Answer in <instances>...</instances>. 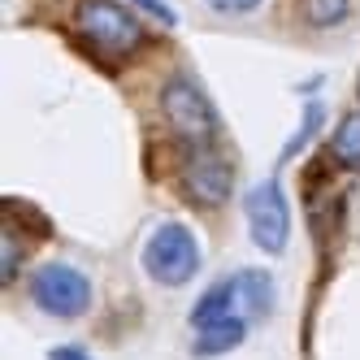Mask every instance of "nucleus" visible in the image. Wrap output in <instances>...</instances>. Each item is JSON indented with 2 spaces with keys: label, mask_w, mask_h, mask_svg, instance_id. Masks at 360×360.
<instances>
[{
  "label": "nucleus",
  "mask_w": 360,
  "mask_h": 360,
  "mask_svg": "<svg viewBox=\"0 0 360 360\" xmlns=\"http://www.w3.org/2000/svg\"><path fill=\"white\" fill-rule=\"evenodd\" d=\"M235 313H239V282H235V274H230V278H217L213 287L195 300L191 330H204V326H213L221 317H235Z\"/></svg>",
  "instance_id": "nucleus-8"
},
{
  "label": "nucleus",
  "mask_w": 360,
  "mask_h": 360,
  "mask_svg": "<svg viewBox=\"0 0 360 360\" xmlns=\"http://www.w3.org/2000/svg\"><path fill=\"white\" fill-rule=\"evenodd\" d=\"M317 126H321V105H308V117H304V126H300V135H295V139L287 143V157H291V152H295V148H300V143H304L308 135L317 131Z\"/></svg>",
  "instance_id": "nucleus-14"
},
{
  "label": "nucleus",
  "mask_w": 360,
  "mask_h": 360,
  "mask_svg": "<svg viewBox=\"0 0 360 360\" xmlns=\"http://www.w3.org/2000/svg\"><path fill=\"white\" fill-rule=\"evenodd\" d=\"M135 5H139V9H148L157 22H169V27H174V9H165L161 0H135Z\"/></svg>",
  "instance_id": "nucleus-15"
},
{
  "label": "nucleus",
  "mask_w": 360,
  "mask_h": 360,
  "mask_svg": "<svg viewBox=\"0 0 360 360\" xmlns=\"http://www.w3.org/2000/svg\"><path fill=\"white\" fill-rule=\"evenodd\" d=\"M31 300L57 321H79L91 308V278L65 261H48L31 274Z\"/></svg>",
  "instance_id": "nucleus-3"
},
{
  "label": "nucleus",
  "mask_w": 360,
  "mask_h": 360,
  "mask_svg": "<svg viewBox=\"0 0 360 360\" xmlns=\"http://www.w3.org/2000/svg\"><path fill=\"white\" fill-rule=\"evenodd\" d=\"M70 27L96 57H105V61H122L143 44V27L122 5H113V0H79Z\"/></svg>",
  "instance_id": "nucleus-1"
},
{
  "label": "nucleus",
  "mask_w": 360,
  "mask_h": 360,
  "mask_svg": "<svg viewBox=\"0 0 360 360\" xmlns=\"http://www.w3.org/2000/svg\"><path fill=\"white\" fill-rule=\"evenodd\" d=\"M248 330H252V321H248L243 313H235V317H221V321H213V326L195 330V343H191V352H195L200 360H209V356H226V352H235V347L248 339Z\"/></svg>",
  "instance_id": "nucleus-7"
},
{
  "label": "nucleus",
  "mask_w": 360,
  "mask_h": 360,
  "mask_svg": "<svg viewBox=\"0 0 360 360\" xmlns=\"http://www.w3.org/2000/svg\"><path fill=\"white\" fill-rule=\"evenodd\" d=\"M230 187H235V174H230V161L217 157L213 148H200L183 161V191L200 204V209H217V204L230 200Z\"/></svg>",
  "instance_id": "nucleus-6"
},
{
  "label": "nucleus",
  "mask_w": 360,
  "mask_h": 360,
  "mask_svg": "<svg viewBox=\"0 0 360 360\" xmlns=\"http://www.w3.org/2000/svg\"><path fill=\"white\" fill-rule=\"evenodd\" d=\"M0 252H5V282H13L18 261H22V235L13 230V221H5V243H0Z\"/></svg>",
  "instance_id": "nucleus-12"
},
{
  "label": "nucleus",
  "mask_w": 360,
  "mask_h": 360,
  "mask_svg": "<svg viewBox=\"0 0 360 360\" xmlns=\"http://www.w3.org/2000/svg\"><path fill=\"white\" fill-rule=\"evenodd\" d=\"M48 360H91L83 347H53V352H48Z\"/></svg>",
  "instance_id": "nucleus-16"
},
{
  "label": "nucleus",
  "mask_w": 360,
  "mask_h": 360,
  "mask_svg": "<svg viewBox=\"0 0 360 360\" xmlns=\"http://www.w3.org/2000/svg\"><path fill=\"white\" fill-rule=\"evenodd\" d=\"M330 148H334V161H339L343 169H360V109L339 122Z\"/></svg>",
  "instance_id": "nucleus-11"
},
{
  "label": "nucleus",
  "mask_w": 360,
  "mask_h": 360,
  "mask_svg": "<svg viewBox=\"0 0 360 360\" xmlns=\"http://www.w3.org/2000/svg\"><path fill=\"white\" fill-rule=\"evenodd\" d=\"M265 0H209L213 13H226V18H239V13H256Z\"/></svg>",
  "instance_id": "nucleus-13"
},
{
  "label": "nucleus",
  "mask_w": 360,
  "mask_h": 360,
  "mask_svg": "<svg viewBox=\"0 0 360 360\" xmlns=\"http://www.w3.org/2000/svg\"><path fill=\"white\" fill-rule=\"evenodd\" d=\"M143 269L161 287H187L200 269V243L183 221H165L143 243Z\"/></svg>",
  "instance_id": "nucleus-2"
},
{
  "label": "nucleus",
  "mask_w": 360,
  "mask_h": 360,
  "mask_svg": "<svg viewBox=\"0 0 360 360\" xmlns=\"http://www.w3.org/2000/svg\"><path fill=\"white\" fill-rule=\"evenodd\" d=\"M248 209V230H252V243L278 256L291 239V209H287V195H282L278 178H265V183H256L243 200Z\"/></svg>",
  "instance_id": "nucleus-5"
},
{
  "label": "nucleus",
  "mask_w": 360,
  "mask_h": 360,
  "mask_svg": "<svg viewBox=\"0 0 360 360\" xmlns=\"http://www.w3.org/2000/svg\"><path fill=\"white\" fill-rule=\"evenodd\" d=\"M235 282H239V313L248 321L274 313V278L265 269H239Z\"/></svg>",
  "instance_id": "nucleus-9"
},
{
  "label": "nucleus",
  "mask_w": 360,
  "mask_h": 360,
  "mask_svg": "<svg viewBox=\"0 0 360 360\" xmlns=\"http://www.w3.org/2000/svg\"><path fill=\"white\" fill-rule=\"evenodd\" d=\"M347 13H352V0H300V18L313 31L339 27V22H347Z\"/></svg>",
  "instance_id": "nucleus-10"
},
{
  "label": "nucleus",
  "mask_w": 360,
  "mask_h": 360,
  "mask_svg": "<svg viewBox=\"0 0 360 360\" xmlns=\"http://www.w3.org/2000/svg\"><path fill=\"white\" fill-rule=\"evenodd\" d=\"M161 113L169 122V131L183 139V143H191L195 152L209 148V139L217 131V117H213V105L204 100V91L187 79V74H174V79L165 83V91H161Z\"/></svg>",
  "instance_id": "nucleus-4"
}]
</instances>
